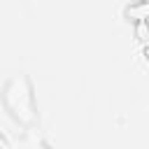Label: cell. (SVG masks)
<instances>
[{"instance_id": "1", "label": "cell", "mask_w": 149, "mask_h": 149, "mask_svg": "<svg viewBox=\"0 0 149 149\" xmlns=\"http://www.w3.org/2000/svg\"><path fill=\"white\" fill-rule=\"evenodd\" d=\"M5 105L12 112L14 119L21 123H33L35 121V100H33V88L26 74L12 77L5 86Z\"/></svg>"}]
</instances>
